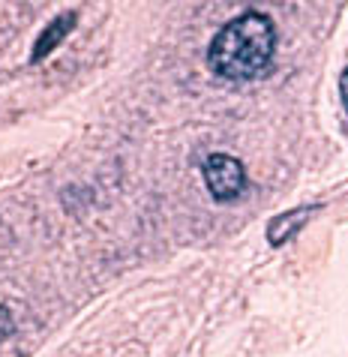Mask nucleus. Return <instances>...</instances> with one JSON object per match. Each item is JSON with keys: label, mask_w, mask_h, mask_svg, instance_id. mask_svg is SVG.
Returning a JSON list of instances; mask_svg holds the SVG:
<instances>
[{"label": "nucleus", "mask_w": 348, "mask_h": 357, "mask_svg": "<svg viewBox=\"0 0 348 357\" xmlns=\"http://www.w3.org/2000/svg\"><path fill=\"white\" fill-rule=\"evenodd\" d=\"M276 54V27L264 13L232 18L207 48V66L225 82H252L267 73Z\"/></svg>", "instance_id": "f257e3e1"}, {"label": "nucleus", "mask_w": 348, "mask_h": 357, "mask_svg": "<svg viewBox=\"0 0 348 357\" xmlns=\"http://www.w3.org/2000/svg\"><path fill=\"white\" fill-rule=\"evenodd\" d=\"M312 213H318V204H303V207H294V211H288V213L273 216L271 225H267V243L282 246L288 237H294L297 231H301Z\"/></svg>", "instance_id": "20e7f679"}, {"label": "nucleus", "mask_w": 348, "mask_h": 357, "mask_svg": "<svg viewBox=\"0 0 348 357\" xmlns=\"http://www.w3.org/2000/svg\"><path fill=\"white\" fill-rule=\"evenodd\" d=\"M15 331V321H13V312L6 310V306H0V342L6 340V336H13Z\"/></svg>", "instance_id": "39448f33"}, {"label": "nucleus", "mask_w": 348, "mask_h": 357, "mask_svg": "<svg viewBox=\"0 0 348 357\" xmlns=\"http://www.w3.org/2000/svg\"><path fill=\"white\" fill-rule=\"evenodd\" d=\"M202 174L216 202H234L246 190V168L228 153H211L202 162Z\"/></svg>", "instance_id": "f03ea898"}, {"label": "nucleus", "mask_w": 348, "mask_h": 357, "mask_svg": "<svg viewBox=\"0 0 348 357\" xmlns=\"http://www.w3.org/2000/svg\"><path fill=\"white\" fill-rule=\"evenodd\" d=\"M340 93H342V105H345V112H348V69H345L342 78H340Z\"/></svg>", "instance_id": "423d86ee"}, {"label": "nucleus", "mask_w": 348, "mask_h": 357, "mask_svg": "<svg viewBox=\"0 0 348 357\" xmlns=\"http://www.w3.org/2000/svg\"><path fill=\"white\" fill-rule=\"evenodd\" d=\"M78 24V13L75 9H66V13H61L54 18L52 24H45V31L36 36V43H33V52H31V63H43L48 54L54 52L57 45L63 43V39L69 36V31Z\"/></svg>", "instance_id": "7ed1b4c3"}]
</instances>
